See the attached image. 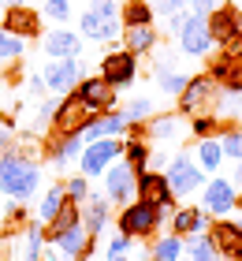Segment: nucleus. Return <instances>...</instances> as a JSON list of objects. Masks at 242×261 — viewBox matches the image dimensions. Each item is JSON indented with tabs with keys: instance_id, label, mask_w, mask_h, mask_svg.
<instances>
[{
	"instance_id": "f257e3e1",
	"label": "nucleus",
	"mask_w": 242,
	"mask_h": 261,
	"mask_svg": "<svg viewBox=\"0 0 242 261\" xmlns=\"http://www.w3.org/2000/svg\"><path fill=\"white\" fill-rule=\"evenodd\" d=\"M172 213H175V205H156V201H149V198H135L130 205L119 209L116 231L149 243L156 231H172Z\"/></svg>"
},
{
	"instance_id": "f03ea898",
	"label": "nucleus",
	"mask_w": 242,
	"mask_h": 261,
	"mask_svg": "<svg viewBox=\"0 0 242 261\" xmlns=\"http://www.w3.org/2000/svg\"><path fill=\"white\" fill-rule=\"evenodd\" d=\"M41 187V168L38 161H26L19 157L15 149L0 153V194L4 198H15V201H30Z\"/></svg>"
},
{
	"instance_id": "7ed1b4c3",
	"label": "nucleus",
	"mask_w": 242,
	"mask_h": 261,
	"mask_svg": "<svg viewBox=\"0 0 242 261\" xmlns=\"http://www.w3.org/2000/svg\"><path fill=\"white\" fill-rule=\"evenodd\" d=\"M119 30H123L119 0H90L82 19H78V34L86 41H116Z\"/></svg>"
},
{
	"instance_id": "20e7f679",
	"label": "nucleus",
	"mask_w": 242,
	"mask_h": 261,
	"mask_svg": "<svg viewBox=\"0 0 242 261\" xmlns=\"http://www.w3.org/2000/svg\"><path fill=\"white\" fill-rule=\"evenodd\" d=\"M164 175H168V183H172V194H175V198H190V194H198L201 187H205V179H209V175L198 168L194 153H186V149L172 153V161H168Z\"/></svg>"
},
{
	"instance_id": "39448f33",
	"label": "nucleus",
	"mask_w": 242,
	"mask_h": 261,
	"mask_svg": "<svg viewBox=\"0 0 242 261\" xmlns=\"http://www.w3.org/2000/svg\"><path fill=\"white\" fill-rule=\"evenodd\" d=\"M97 75H104L116 90H130L138 82V56L130 49H123V45L108 41V53L101 56V71Z\"/></svg>"
},
{
	"instance_id": "423d86ee",
	"label": "nucleus",
	"mask_w": 242,
	"mask_h": 261,
	"mask_svg": "<svg viewBox=\"0 0 242 261\" xmlns=\"http://www.w3.org/2000/svg\"><path fill=\"white\" fill-rule=\"evenodd\" d=\"M101 179H104V198L112 201V209H123V205H130V201L138 198V172L130 168L123 157L108 164Z\"/></svg>"
},
{
	"instance_id": "0eeeda50",
	"label": "nucleus",
	"mask_w": 242,
	"mask_h": 261,
	"mask_svg": "<svg viewBox=\"0 0 242 261\" xmlns=\"http://www.w3.org/2000/svg\"><path fill=\"white\" fill-rule=\"evenodd\" d=\"M93 120L90 105L78 97L75 90H67L64 97H60L56 112H52V123H48V135H82V127Z\"/></svg>"
},
{
	"instance_id": "6e6552de",
	"label": "nucleus",
	"mask_w": 242,
	"mask_h": 261,
	"mask_svg": "<svg viewBox=\"0 0 242 261\" xmlns=\"http://www.w3.org/2000/svg\"><path fill=\"white\" fill-rule=\"evenodd\" d=\"M201 201H198V205L205 209V213H209V217L212 220H220V217H227V213H231L235 205H238V187L231 183V179H227V175H220V172H216V175H209V179H205V187H201Z\"/></svg>"
},
{
	"instance_id": "1a4fd4ad",
	"label": "nucleus",
	"mask_w": 242,
	"mask_h": 261,
	"mask_svg": "<svg viewBox=\"0 0 242 261\" xmlns=\"http://www.w3.org/2000/svg\"><path fill=\"white\" fill-rule=\"evenodd\" d=\"M175 41H179V53H183V56H209L216 49V38L209 30V15H198V11L186 8L183 30L175 34Z\"/></svg>"
},
{
	"instance_id": "9d476101",
	"label": "nucleus",
	"mask_w": 242,
	"mask_h": 261,
	"mask_svg": "<svg viewBox=\"0 0 242 261\" xmlns=\"http://www.w3.org/2000/svg\"><path fill=\"white\" fill-rule=\"evenodd\" d=\"M123 157V138H97V142H86L82 146V157H78V172L97 179V175H104V168L112 161Z\"/></svg>"
},
{
	"instance_id": "9b49d317",
	"label": "nucleus",
	"mask_w": 242,
	"mask_h": 261,
	"mask_svg": "<svg viewBox=\"0 0 242 261\" xmlns=\"http://www.w3.org/2000/svg\"><path fill=\"white\" fill-rule=\"evenodd\" d=\"M216 90H220V82L209 79V71H205V75H190L186 90L175 97V101H179V112H183V116L209 112V109H212V101H216Z\"/></svg>"
},
{
	"instance_id": "f8f14e48",
	"label": "nucleus",
	"mask_w": 242,
	"mask_h": 261,
	"mask_svg": "<svg viewBox=\"0 0 242 261\" xmlns=\"http://www.w3.org/2000/svg\"><path fill=\"white\" fill-rule=\"evenodd\" d=\"M75 93L90 105V112H93V116H104V112L119 109V90H116L104 75H86V79H82L78 86H75Z\"/></svg>"
},
{
	"instance_id": "ddd939ff",
	"label": "nucleus",
	"mask_w": 242,
	"mask_h": 261,
	"mask_svg": "<svg viewBox=\"0 0 242 261\" xmlns=\"http://www.w3.org/2000/svg\"><path fill=\"white\" fill-rule=\"evenodd\" d=\"M0 30L15 34V38H22V41H34V38L45 34V19H41V11H34L30 4H15V8H4Z\"/></svg>"
},
{
	"instance_id": "4468645a",
	"label": "nucleus",
	"mask_w": 242,
	"mask_h": 261,
	"mask_svg": "<svg viewBox=\"0 0 242 261\" xmlns=\"http://www.w3.org/2000/svg\"><path fill=\"white\" fill-rule=\"evenodd\" d=\"M48 93L64 97L67 90H75L82 79H86V67H82V56H71V60H48V67L41 71Z\"/></svg>"
},
{
	"instance_id": "2eb2a0df",
	"label": "nucleus",
	"mask_w": 242,
	"mask_h": 261,
	"mask_svg": "<svg viewBox=\"0 0 242 261\" xmlns=\"http://www.w3.org/2000/svg\"><path fill=\"white\" fill-rule=\"evenodd\" d=\"M82 34L78 30H67V27H52L41 34V49L48 60H71V56H82Z\"/></svg>"
},
{
	"instance_id": "dca6fc26",
	"label": "nucleus",
	"mask_w": 242,
	"mask_h": 261,
	"mask_svg": "<svg viewBox=\"0 0 242 261\" xmlns=\"http://www.w3.org/2000/svg\"><path fill=\"white\" fill-rule=\"evenodd\" d=\"M82 135H48V142H45V157H48V164H52L56 172H64V168H71V164H78V157H82Z\"/></svg>"
},
{
	"instance_id": "f3484780",
	"label": "nucleus",
	"mask_w": 242,
	"mask_h": 261,
	"mask_svg": "<svg viewBox=\"0 0 242 261\" xmlns=\"http://www.w3.org/2000/svg\"><path fill=\"white\" fill-rule=\"evenodd\" d=\"M48 246H56V250L64 254L67 261H86V257L93 254V235L86 231V224H75V228L60 231Z\"/></svg>"
},
{
	"instance_id": "a211bd4d",
	"label": "nucleus",
	"mask_w": 242,
	"mask_h": 261,
	"mask_svg": "<svg viewBox=\"0 0 242 261\" xmlns=\"http://www.w3.org/2000/svg\"><path fill=\"white\" fill-rule=\"evenodd\" d=\"M127 116L123 109H112V112H104V116H93V120L82 127V142H97V138H127Z\"/></svg>"
},
{
	"instance_id": "6ab92c4d",
	"label": "nucleus",
	"mask_w": 242,
	"mask_h": 261,
	"mask_svg": "<svg viewBox=\"0 0 242 261\" xmlns=\"http://www.w3.org/2000/svg\"><path fill=\"white\" fill-rule=\"evenodd\" d=\"M209 235H212L216 254H220L224 261H242V231H238L227 217L212 220V224H209Z\"/></svg>"
},
{
	"instance_id": "aec40b11",
	"label": "nucleus",
	"mask_w": 242,
	"mask_h": 261,
	"mask_svg": "<svg viewBox=\"0 0 242 261\" xmlns=\"http://www.w3.org/2000/svg\"><path fill=\"white\" fill-rule=\"evenodd\" d=\"M138 198H149V201H156V205H179V198L172 194L168 175L156 172V168H142L138 172Z\"/></svg>"
},
{
	"instance_id": "412c9836",
	"label": "nucleus",
	"mask_w": 242,
	"mask_h": 261,
	"mask_svg": "<svg viewBox=\"0 0 242 261\" xmlns=\"http://www.w3.org/2000/svg\"><path fill=\"white\" fill-rule=\"evenodd\" d=\"M183 112H153L149 123H145V138L153 142V146H164V142H175L183 135Z\"/></svg>"
},
{
	"instance_id": "4be33fe9",
	"label": "nucleus",
	"mask_w": 242,
	"mask_h": 261,
	"mask_svg": "<svg viewBox=\"0 0 242 261\" xmlns=\"http://www.w3.org/2000/svg\"><path fill=\"white\" fill-rule=\"evenodd\" d=\"M82 224H86V231L93 235V239L108 231V224H112V201L104 198V191L90 194L86 201H82Z\"/></svg>"
},
{
	"instance_id": "5701e85b",
	"label": "nucleus",
	"mask_w": 242,
	"mask_h": 261,
	"mask_svg": "<svg viewBox=\"0 0 242 261\" xmlns=\"http://www.w3.org/2000/svg\"><path fill=\"white\" fill-rule=\"evenodd\" d=\"M209 224H212V217L201 205H175V213H172V231H179L183 239L198 235V231H209Z\"/></svg>"
},
{
	"instance_id": "b1692460",
	"label": "nucleus",
	"mask_w": 242,
	"mask_h": 261,
	"mask_svg": "<svg viewBox=\"0 0 242 261\" xmlns=\"http://www.w3.org/2000/svg\"><path fill=\"white\" fill-rule=\"evenodd\" d=\"M194 161H198V168H201L205 175L224 172L227 157H224V149H220V138H216V135H209V138H198V142H194Z\"/></svg>"
},
{
	"instance_id": "393cba45",
	"label": "nucleus",
	"mask_w": 242,
	"mask_h": 261,
	"mask_svg": "<svg viewBox=\"0 0 242 261\" xmlns=\"http://www.w3.org/2000/svg\"><path fill=\"white\" fill-rule=\"evenodd\" d=\"M156 45H160L156 22H145V27H123V49H130L135 56H153Z\"/></svg>"
},
{
	"instance_id": "a878e982",
	"label": "nucleus",
	"mask_w": 242,
	"mask_h": 261,
	"mask_svg": "<svg viewBox=\"0 0 242 261\" xmlns=\"http://www.w3.org/2000/svg\"><path fill=\"white\" fill-rule=\"evenodd\" d=\"M186 250V239L179 231H156L149 239V261H179Z\"/></svg>"
},
{
	"instance_id": "bb28decb",
	"label": "nucleus",
	"mask_w": 242,
	"mask_h": 261,
	"mask_svg": "<svg viewBox=\"0 0 242 261\" xmlns=\"http://www.w3.org/2000/svg\"><path fill=\"white\" fill-rule=\"evenodd\" d=\"M75 224H82V205H75V201H64V205H60V213L52 220L45 224V243H52L60 231H67V228H75Z\"/></svg>"
},
{
	"instance_id": "cd10ccee",
	"label": "nucleus",
	"mask_w": 242,
	"mask_h": 261,
	"mask_svg": "<svg viewBox=\"0 0 242 261\" xmlns=\"http://www.w3.org/2000/svg\"><path fill=\"white\" fill-rule=\"evenodd\" d=\"M179 261H224V257L216 254L212 235L209 231H198V235H186V250H183Z\"/></svg>"
},
{
	"instance_id": "c85d7f7f",
	"label": "nucleus",
	"mask_w": 242,
	"mask_h": 261,
	"mask_svg": "<svg viewBox=\"0 0 242 261\" xmlns=\"http://www.w3.org/2000/svg\"><path fill=\"white\" fill-rule=\"evenodd\" d=\"M22 261H45V224L30 220L22 228Z\"/></svg>"
},
{
	"instance_id": "c756f323",
	"label": "nucleus",
	"mask_w": 242,
	"mask_h": 261,
	"mask_svg": "<svg viewBox=\"0 0 242 261\" xmlns=\"http://www.w3.org/2000/svg\"><path fill=\"white\" fill-rule=\"evenodd\" d=\"M119 19H123V27H145V22H156L149 0H123V4H119Z\"/></svg>"
},
{
	"instance_id": "7c9ffc66",
	"label": "nucleus",
	"mask_w": 242,
	"mask_h": 261,
	"mask_svg": "<svg viewBox=\"0 0 242 261\" xmlns=\"http://www.w3.org/2000/svg\"><path fill=\"white\" fill-rule=\"evenodd\" d=\"M209 30H212L216 45L231 41L235 38V8H216V11H209Z\"/></svg>"
},
{
	"instance_id": "2f4dec72",
	"label": "nucleus",
	"mask_w": 242,
	"mask_h": 261,
	"mask_svg": "<svg viewBox=\"0 0 242 261\" xmlns=\"http://www.w3.org/2000/svg\"><path fill=\"white\" fill-rule=\"evenodd\" d=\"M64 201H67L64 179H56V183H52V187H48V191L41 194V205H38V220H41V224H48V220H52L56 213H60V205H64Z\"/></svg>"
},
{
	"instance_id": "473e14b6",
	"label": "nucleus",
	"mask_w": 242,
	"mask_h": 261,
	"mask_svg": "<svg viewBox=\"0 0 242 261\" xmlns=\"http://www.w3.org/2000/svg\"><path fill=\"white\" fill-rule=\"evenodd\" d=\"M216 138H220V149H224L227 161H242V127L224 123L220 130H216Z\"/></svg>"
},
{
	"instance_id": "72a5a7b5",
	"label": "nucleus",
	"mask_w": 242,
	"mask_h": 261,
	"mask_svg": "<svg viewBox=\"0 0 242 261\" xmlns=\"http://www.w3.org/2000/svg\"><path fill=\"white\" fill-rule=\"evenodd\" d=\"M186 82H190V75H186V71H179V67H164V71H156V86H160L168 97H179V93L186 90Z\"/></svg>"
},
{
	"instance_id": "f704fd0d",
	"label": "nucleus",
	"mask_w": 242,
	"mask_h": 261,
	"mask_svg": "<svg viewBox=\"0 0 242 261\" xmlns=\"http://www.w3.org/2000/svg\"><path fill=\"white\" fill-rule=\"evenodd\" d=\"M119 109H123V116H127V123H130V127H138V123H149V116L156 112V105H153L149 97H135V101L119 105Z\"/></svg>"
},
{
	"instance_id": "c9c22d12",
	"label": "nucleus",
	"mask_w": 242,
	"mask_h": 261,
	"mask_svg": "<svg viewBox=\"0 0 242 261\" xmlns=\"http://www.w3.org/2000/svg\"><path fill=\"white\" fill-rule=\"evenodd\" d=\"M22 56H26V41L15 38V34H8V30H0V60H4V67L22 60Z\"/></svg>"
},
{
	"instance_id": "e433bc0d",
	"label": "nucleus",
	"mask_w": 242,
	"mask_h": 261,
	"mask_svg": "<svg viewBox=\"0 0 242 261\" xmlns=\"http://www.w3.org/2000/svg\"><path fill=\"white\" fill-rule=\"evenodd\" d=\"M41 19L56 22V27H67V19H71V0H41Z\"/></svg>"
},
{
	"instance_id": "4c0bfd02",
	"label": "nucleus",
	"mask_w": 242,
	"mask_h": 261,
	"mask_svg": "<svg viewBox=\"0 0 242 261\" xmlns=\"http://www.w3.org/2000/svg\"><path fill=\"white\" fill-rule=\"evenodd\" d=\"M22 205H26V201H15V198H11V205L4 209V220H0V228H8V231L26 228V224H30V213L22 209Z\"/></svg>"
},
{
	"instance_id": "58836bf2",
	"label": "nucleus",
	"mask_w": 242,
	"mask_h": 261,
	"mask_svg": "<svg viewBox=\"0 0 242 261\" xmlns=\"http://www.w3.org/2000/svg\"><path fill=\"white\" fill-rule=\"evenodd\" d=\"M186 120H190V135L194 138H209V135L220 130V120H216L212 112H198V116H186Z\"/></svg>"
},
{
	"instance_id": "ea45409f",
	"label": "nucleus",
	"mask_w": 242,
	"mask_h": 261,
	"mask_svg": "<svg viewBox=\"0 0 242 261\" xmlns=\"http://www.w3.org/2000/svg\"><path fill=\"white\" fill-rule=\"evenodd\" d=\"M64 191H67V198L71 201H75V205H82V201H86L93 191H90V175H67V179H64Z\"/></svg>"
},
{
	"instance_id": "a19ab883",
	"label": "nucleus",
	"mask_w": 242,
	"mask_h": 261,
	"mask_svg": "<svg viewBox=\"0 0 242 261\" xmlns=\"http://www.w3.org/2000/svg\"><path fill=\"white\" fill-rule=\"evenodd\" d=\"M135 243H138V239H130V235H123V231L112 228L108 246H104V261H108V257H119V254H130V246H135Z\"/></svg>"
},
{
	"instance_id": "79ce46f5",
	"label": "nucleus",
	"mask_w": 242,
	"mask_h": 261,
	"mask_svg": "<svg viewBox=\"0 0 242 261\" xmlns=\"http://www.w3.org/2000/svg\"><path fill=\"white\" fill-rule=\"evenodd\" d=\"M56 105H60V97H56V93H48V97L38 105V112H34V130H45L48 123H52V112H56Z\"/></svg>"
},
{
	"instance_id": "37998d69",
	"label": "nucleus",
	"mask_w": 242,
	"mask_h": 261,
	"mask_svg": "<svg viewBox=\"0 0 242 261\" xmlns=\"http://www.w3.org/2000/svg\"><path fill=\"white\" fill-rule=\"evenodd\" d=\"M26 86H30V97H45V93H48V86H45V75H41V71H38V75H30V82H26Z\"/></svg>"
},
{
	"instance_id": "c03bdc74",
	"label": "nucleus",
	"mask_w": 242,
	"mask_h": 261,
	"mask_svg": "<svg viewBox=\"0 0 242 261\" xmlns=\"http://www.w3.org/2000/svg\"><path fill=\"white\" fill-rule=\"evenodd\" d=\"M216 8H220V0H190V11H198V15H209Z\"/></svg>"
},
{
	"instance_id": "a18cd8bd",
	"label": "nucleus",
	"mask_w": 242,
	"mask_h": 261,
	"mask_svg": "<svg viewBox=\"0 0 242 261\" xmlns=\"http://www.w3.org/2000/svg\"><path fill=\"white\" fill-rule=\"evenodd\" d=\"M11 142H15V135H11V123L0 120V153H8V149H11Z\"/></svg>"
},
{
	"instance_id": "49530a36",
	"label": "nucleus",
	"mask_w": 242,
	"mask_h": 261,
	"mask_svg": "<svg viewBox=\"0 0 242 261\" xmlns=\"http://www.w3.org/2000/svg\"><path fill=\"white\" fill-rule=\"evenodd\" d=\"M168 161H172V157H168V153H160V149H153V153H149V168H156V172H164V168H168Z\"/></svg>"
},
{
	"instance_id": "de8ad7c7",
	"label": "nucleus",
	"mask_w": 242,
	"mask_h": 261,
	"mask_svg": "<svg viewBox=\"0 0 242 261\" xmlns=\"http://www.w3.org/2000/svg\"><path fill=\"white\" fill-rule=\"evenodd\" d=\"M227 179H231L238 191H242V161H231V175H227Z\"/></svg>"
},
{
	"instance_id": "09e8293b",
	"label": "nucleus",
	"mask_w": 242,
	"mask_h": 261,
	"mask_svg": "<svg viewBox=\"0 0 242 261\" xmlns=\"http://www.w3.org/2000/svg\"><path fill=\"white\" fill-rule=\"evenodd\" d=\"M45 261H67V257H64V254H60V250H56V246H52V250H48V254H45Z\"/></svg>"
},
{
	"instance_id": "8fccbe9b",
	"label": "nucleus",
	"mask_w": 242,
	"mask_h": 261,
	"mask_svg": "<svg viewBox=\"0 0 242 261\" xmlns=\"http://www.w3.org/2000/svg\"><path fill=\"white\" fill-rule=\"evenodd\" d=\"M15 4H26V0H0V11H4V8H15Z\"/></svg>"
},
{
	"instance_id": "3c124183",
	"label": "nucleus",
	"mask_w": 242,
	"mask_h": 261,
	"mask_svg": "<svg viewBox=\"0 0 242 261\" xmlns=\"http://www.w3.org/2000/svg\"><path fill=\"white\" fill-rule=\"evenodd\" d=\"M108 261H130V257H127V254H119V257H108Z\"/></svg>"
},
{
	"instance_id": "603ef678",
	"label": "nucleus",
	"mask_w": 242,
	"mask_h": 261,
	"mask_svg": "<svg viewBox=\"0 0 242 261\" xmlns=\"http://www.w3.org/2000/svg\"><path fill=\"white\" fill-rule=\"evenodd\" d=\"M26 4H30V0H26Z\"/></svg>"
},
{
	"instance_id": "864d4df0",
	"label": "nucleus",
	"mask_w": 242,
	"mask_h": 261,
	"mask_svg": "<svg viewBox=\"0 0 242 261\" xmlns=\"http://www.w3.org/2000/svg\"><path fill=\"white\" fill-rule=\"evenodd\" d=\"M238 194H242V191H238Z\"/></svg>"
}]
</instances>
